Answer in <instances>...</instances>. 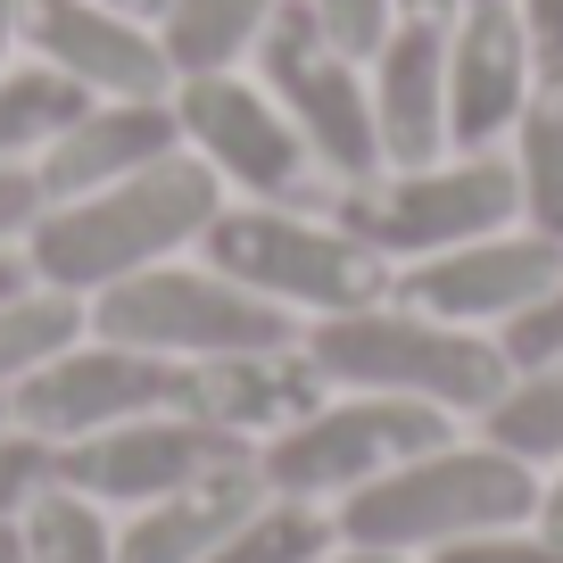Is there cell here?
Segmentation results:
<instances>
[{
	"instance_id": "cell-15",
	"label": "cell",
	"mask_w": 563,
	"mask_h": 563,
	"mask_svg": "<svg viewBox=\"0 0 563 563\" xmlns=\"http://www.w3.org/2000/svg\"><path fill=\"white\" fill-rule=\"evenodd\" d=\"M530 84H539V51H530L514 0H473L448 18V150L506 141Z\"/></svg>"
},
{
	"instance_id": "cell-32",
	"label": "cell",
	"mask_w": 563,
	"mask_h": 563,
	"mask_svg": "<svg viewBox=\"0 0 563 563\" xmlns=\"http://www.w3.org/2000/svg\"><path fill=\"white\" fill-rule=\"evenodd\" d=\"M530 522H539L547 539H563V473H555V481H539V514H530Z\"/></svg>"
},
{
	"instance_id": "cell-11",
	"label": "cell",
	"mask_w": 563,
	"mask_h": 563,
	"mask_svg": "<svg viewBox=\"0 0 563 563\" xmlns=\"http://www.w3.org/2000/svg\"><path fill=\"white\" fill-rule=\"evenodd\" d=\"M175 373L183 365H166V356H141L124 340L84 332L75 349H58L42 373H25L9 389V422H25L34 440L67 448V440H91V431H117L133 415L175 406Z\"/></svg>"
},
{
	"instance_id": "cell-17",
	"label": "cell",
	"mask_w": 563,
	"mask_h": 563,
	"mask_svg": "<svg viewBox=\"0 0 563 563\" xmlns=\"http://www.w3.org/2000/svg\"><path fill=\"white\" fill-rule=\"evenodd\" d=\"M373 133L382 166H431L448 158V18H398L382 51L365 58Z\"/></svg>"
},
{
	"instance_id": "cell-3",
	"label": "cell",
	"mask_w": 563,
	"mask_h": 563,
	"mask_svg": "<svg viewBox=\"0 0 563 563\" xmlns=\"http://www.w3.org/2000/svg\"><path fill=\"white\" fill-rule=\"evenodd\" d=\"M316 373L332 389H382V398H422L440 415H489V398L514 382L497 332L473 323H440L406 299H373L349 316H316L299 332Z\"/></svg>"
},
{
	"instance_id": "cell-13",
	"label": "cell",
	"mask_w": 563,
	"mask_h": 563,
	"mask_svg": "<svg viewBox=\"0 0 563 563\" xmlns=\"http://www.w3.org/2000/svg\"><path fill=\"white\" fill-rule=\"evenodd\" d=\"M18 51L42 58L51 75H67L91 100H158V91H175V58H166L158 25L124 18L108 0H25Z\"/></svg>"
},
{
	"instance_id": "cell-20",
	"label": "cell",
	"mask_w": 563,
	"mask_h": 563,
	"mask_svg": "<svg viewBox=\"0 0 563 563\" xmlns=\"http://www.w3.org/2000/svg\"><path fill=\"white\" fill-rule=\"evenodd\" d=\"M514 183H522V224L563 241V67H539L514 117Z\"/></svg>"
},
{
	"instance_id": "cell-40",
	"label": "cell",
	"mask_w": 563,
	"mask_h": 563,
	"mask_svg": "<svg viewBox=\"0 0 563 563\" xmlns=\"http://www.w3.org/2000/svg\"><path fill=\"white\" fill-rule=\"evenodd\" d=\"M464 9H473V0H464Z\"/></svg>"
},
{
	"instance_id": "cell-31",
	"label": "cell",
	"mask_w": 563,
	"mask_h": 563,
	"mask_svg": "<svg viewBox=\"0 0 563 563\" xmlns=\"http://www.w3.org/2000/svg\"><path fill=\"white\" fill-rule=\"evenodd\" d=\"M514 18H522L539 67H563V0H514Z\"/></svg>"
},
{
	"instance_id": "cell-35",
	"label": "cell",
	"mask_w": 563,
	"mask_h": 563,
	"mask_svg": "<svg viewBox=\"0 0 563 563\" xmlns=\"http://www.w3.org/2000/svg\"><path fill=\"white\" fill-rule=\"evenodd\" d=\"M18 282H34V265H25V249H0V299H9Z\"/></svg>"
},
{
	"instance_id": "cell-25",
	"label": "cell",
	"mask_w": 563,
	"mask_h": 563,
	"mask_svg": "<svg viewBox=\"0 0 563 563\" xmlns=\"http://www.w3.org/2000/svg\"><path fill=\"white\" fill-rule=\"evenodd\" d=\"M25 563H117V514H100L75 489H51L25 514Z\"/></svg>"
},
{
	"instance_id": "cell-24",
	"label": "cell",
	"mask_w": 563,
	"mask_h": 563,
	"mask_svg": "<svg viewBox=\"0 0 563 563\" xmlns=\"http://www.w3.org/2000/svg\"><path fill=\"white\" fill-rule=\"evenodd\" d=\"M91 91H75L67 75H51L42 58H9L0 67V166H34L51 150V133L84 108Z\"/></svg>"
},
{
	"instance_id": "cell-22",
	"label": "cell",
	"mask_w": 563,
	"mask_h": 563,
	"mask_svg": "<svg viewBox=\"0 0 563 563\" xmlns=\"http://www.w3.org/2000/svg\"><path fill=\"white\" fill-rule=\"evenodd\" d=\"M481 440L506 448V456H522L530 473H539V464H563V356L514 373V382L497 389L489 415H481Z\"/></svg>"
},
{
	"instance_id": "cell-16",
	"label": "cell",
	"mask_w": 563,
	"mask_h": 563,
	"mask_svg": "<svg viewBox=\"0 0 563 563\" xmlns=\"http://www.w3.org/2000/svg\"><path fill=\"white\" fill-rule=\"evenodd\" d=\"M166 150H183L175 91H158V100H84V108L51 133V150L34 158L42 208H51V199L108 191V183L141 175V166H158Z\"/></svg>"
},
{
	"instance_id": "cell-21",
	"label": "cell",
	"mask_w": 563,
	"mask_h": 563,
	"mask_svg": "<svg viewBox=\"0 0 563 563\" xmlns=\"http://www.w3.org/2000/svg\"><path fill=\"white\" fill-rule=\"evenodd\" d=\"M84 332H91V299L51 290V282H18V290L0 299V389H18L25 373H42Z\"/></svg>"
},
{
	"instance_id": "cell-19",
	"label": "cell",
	"mask_w": 563,
	"mask_h": 563,
	"mask_svg": "<svg viewBox=\"0 0 563 563\" xmlns=\"http://www.w3.org/2000/svg\"><path fill=\"white\" fill-rule=\"evenodd\" d=\"M282 0H166L158 42L175 58V75H208V67H249L257 34L274 25Z\"/></svg>"
},
{
	"instance_id": "cell-30",
	"label": "cell",
	"mask_w": 563,
	"mask_h": 563,
	"mask_svg": "<svg viewBox=\"0 0 563 563\" xmlns=\"http://www.w3.org/2000/svg\"><path fill=\"white\" fill-rule=\"evenodd\" d=\"M34 216H42L34 166H0V249H18L25 232H34Z\"/></svg>"
},
{
	"instance_id": "cell-33",
	"label": "cell",
	"mask_w": 563,
	"mask_h": 563,
	"mask_svg": "<svg viewBox=\"0 0 563 563\" xmlns=\"http://www.w3.org/2000/svg\"><path fill=\"white\" fill-rule=\"evenodd\" d=\"M18 18H25V0H0V67H9V58H25V51H18Z\"/></svg>"
},
{
	"instance_id": "cell-4",
	"label": "cell",
	"mask_w": 563,
	"mask_h": 563,
	"mask_svg": "<svg viewBox=\"0 0 563 563\" xmlns=\"http://www.w3.org/2000/svg\"><path fill=\"white\" fill-rule=\"evenodd\" d=\"M199 257L299 323L373 307L398 282V265L382 249H365L332 208H265V199H224V216L208 224Z\"/></svg>"
},
{
	"instance_id": "cell-9",
	"label": "cell",
	"mask_w": 563,
	"mask_h": 563,
	"mask_svg": "<svg viewBox=\"0 0 563 563\" xmlns=\"http://www.w3.org/2000/svg\"><path fill=\"white\" fill-rule=\"evenodd\" d=\"M175 124L183 150L224 183L232 199H265V208H316V150L299 141V124L274 108V91L249 67H208L175 75Z\"/></svg>"
},
{
	"instance_id": "cell-18",
	"label": "cell",
	"mask_w": 563,
	"mask_h": 563,
	"mask_svg": "<svg viewBox=\"0 0 563 563\" xmlns=\"http://www.w3.org/2000/svg\"><path fill=\"white\" fill-rule=\"evenodd\" d=\"M257 497L265 481H257V456H249V464H224V473L158 497V506L117 514V563H208Z\"/></svg>"
},
{
	"instance_id": "cell-1",
	"label": "cell",
	"mask_w": 563,
	"mask_h": 563,
	"mask_svg": "<svg viewBox=\"0 0 563 563\" xmlns=\"http://www.w3.org/2000/svg\"><path fill=\"white\" fill-rule=\"evenodd\" d=\"M224 183L191 158V150H166L158 166L108 183V191L84 199H51L25 232V265L34 282L51 290H75V299H100L108 282L141 274V265H166V257H191L208 241V224L224 216Z\"/></svg>"
},
{
	"instance_id": "cell-6",
	"label": "cell",
	"mask_w": 563,
	"mask_h": 563,
	"mask_svg": "<svg viewBox=\"0 0 563 563\" xmlns=\"http://www.w3.org/2000/svg\"><path fill=\"white\" fill-rule=\"evenodd\" d=\"M332 216L365 249H382L389 265H415V257H440L456 241L522 224V183H514V158L448 150L431 166H382L365 183H340Z\"/></svg>"
},
{
	"instance_id": "cell-26",
	"label": "cell",
	"mask_w": 563,
	"mask_h": 563,
	"mask_svg": "<svg viewBox=\"0 0 563 563\" xmlns=\"http://www.w3.org/2000/svg\"><path fill=\"white\" fill-rule=\"evenodd\" d=\"M58 489V448L34 440L25 422H0V522H25Z\"/></svg>"
},
{
	"instance_id": "cell-12",
	"label": "cell",
	"mask_w": 563,
	"mask_h": 563,
	"mask_svg": "<svg viewBox=\"0 0 563 563\" xmlns=\"http://www.w3.org/2000/svg\"><path fill=\"white\" fill-rule=\"evenodd\" d=\"M563 282V241L539 224H506V232H481V241H456L440 257H415L398 265L389 299L422 307L440 323H473V332H497L506 316H522L539 290Z\"/></svg>"
},
{
	"instance_id": "cell-29",
	"label": "cell",
	"mask_w": 563,
	"mask_h": 563,
	"mask_svg": "<svg viewBox=\"0 0 563 563\" xmlns=\"http://www.w3.org/2000/svg\"><path fill=\"white\" fill-rule=\"evenodd\" d=\"M307 9H316V25L349 58H373V51H382V34L398 25V0H307Z\"/></svg>"
},
{
	"instance_id": "cell-38",
	"label": "cell",
	"mask_w": 563,
	"mask_h": 563,
	"mask_svg": "<svg viewBox=\"0 0 563 563\" xmlns=\"http://www.w3.org/2000/svg\"><path fill=\"white\" fill-rule=\"evenodd\" d=\"M108 9H124V18H150V25L166 18V0H108Z\"/></svg>"
},
{
	"instance_id": "cell-36",
	"label": "cell",
	"mask_w": 563,
	"mask_h": 563,
	"mask_svg": "<svg viewBox=\"0 0 563 563\" xmlns=\"http://www.w3.org/2000/svg\"><path fill=\"white\" fill-rule=\"evenodd\" d=\"M464 0H398V18H456Z\"/></svg>"
},
{
	"instance_id": "cell-39",
	"label": "cell",
	"mask_w": 563,
	"mask_h": 563,
	"mask_svg": "<svg viewBox=\"0 0 563 563\" xmlns=\"http://www.w3.org/2000/svg\"><path fill=\"white\" fill-rule=\"evenodd\" d=\"M0 422H9V389H0Z\"/></svg>"
},
{
	"instance_id": "cell-10",
	"label": "cell",
	"mask_w": 563,
	"mask_h": 563,
	"mask_svg": "<svg viewBox=\"0 0 563 563\" xmlns=\"http://www.w3.org/2000/svg\"><path fill=\"white\" fill-rule=\"evenodd\" d=\"M249 456H257L249 440L208 431V422H191L183 406H158V415H133V422H117V431L67 440L58 448V489L91 497L100 514H133V506H158V497L224 473V464H249Z\"/></svg>"
},
{
	"instance_id": "cell-34",
	"label": "cell",
	"mask_w": 563,
	"mask_h": 563,
	"mask_svg": "<svg viewBox=\"0 0 563 563\" xmlns=\"http://www.w3.org/2000/svg\"><path fill=\"white\" fill-rule=\"evenodd\" d=\"M316 563H415V555H382V547H349V539H340L332 555H316Z\"/></svg>"
},
{
	"instance_id": "cell-23",
	"label": "cell",
	"mask_w": 563,
	"mask_h": 563,
	"mask_svg": "<svg viewBox=\"0 0 563 563\" xmlns=\"http://www.w3.org/2000/svg\"><path fill=\"white\" fill-rule=\"evenodd\" d=\"M332 547H340L332 506H307V497H274L265 489L208 563H316V555H332Z\"/></svg>"
},
{
	"instance_id": "cell-28",
	"label": "cell",
	"mask_w": 563,
	"mask_h": 563,
	"mask_svg": "<svg viewBox=\"0 0 563 563\" xmlns=\"http://www.w3.org/2000/svg\"><path fill=\"white\" fill-rule=\"evenodd\" d=\"M422 563H563V539H547L539 522H506V530H481V539H456Z\"/></svg>"
},
{
	"instance_id": "cell-27",
	"label": "cell",
	"mask_w": 563,
	"mask_h": 563,
	"mask_svg": "<svg viewBox=\"0 0 563 563\" xmlns=\"http://www.w3.org/2000/svg\"><path fill=\"white\" fill-rule=\"evenodd\" d=\"M497 349H506V365H514V373L555 365V356H563V282H555V290H539L522 316L497 323Z\"/></svg>"
},
{
	"instance_id": "cell-14",
	"label": "cell",
	"mask_w": 563,
	"mask_h": 563,
	"mask_svg": "<svg viewBox=\"0 0 563 563\" xmlns=\"http://www.w3.org/2000/svg\"><path fill=\"white\" fill-rule=\"evenodd\" d=\"M323 373L299 340H282V349H232V356H199V365L175 373V406L208 431H232V440L265 448L274 431H290L299 415L323 406Z\"/></svg>"
},
{
	"instance_id": "cell-5",
	"label": "cell",
	"mask_w": 563,
	"mask_h": 563,
	"mask_svg": "<svg viewBox=\"0 0 563 563\" xmlns=\"http://www.w3.org/2000/svg\"><path fill=\"white\" fill-rule=\"evenodd\" d=\"M91 332L124 340L141 356H166V365H199V356H232V349H282L307 323L265 307L232 274H216L208 257H166V265H141V274L108 282L91 299Z\"/></svg>"
},
{
	"instance_id": "cell-8",
	"label": "cell",
	"mask_w": 563,
	"mask_h": 563,
	"mask_svg": "<svg viewBox=\"0 0 563 563\" xmlns=\"http://www.w3.org/2000/svg\"><path fill=\"white\" fill-rule=\"evenodd\" d=\"M249 75L274 91V108L299 124V141L316 150L323 183H365L382 175V133H373V91H365V58H349L332 34L316 25L307 0H282L274 25L249 51Z\"/></svg>"
},
{
	"instance_id": "cell-37",
	"label": "cell",
	"mask_w": 563,
	"mask_h": 563,
	"mask_svg": "<svg viewBox=\"0 0 563 563\" xmlns=\"http://www.w3.org/2000/svg\"><path fill=\"white\" fill-rule=\"evenodd\" d=\"M0 563H25V522H0Z\"/></svg>"
},
{
	"instance_id": "cell-7",
	"label": "cell",
	"mask_w": 563,
	"mask_h": 563,
	"mask_svg": "<svg viewBox=\"0 0 563 563\" xmlns=\"http://www.w3.org/2000/svg\"><path fill=\"white\" fill-rule=\"evenodd\" d=\"M456 440V415L422 398H382V389H323L316 415H299L290 431L257 448V481L274 497H307V506H340L365 481H382L389 464L422 456V448Z\"/></svg>"
},
{
	"instance_id": "cell-2",
	"label": "cell",
	"mask_w": 563,
	"mask_h": 563,
	"mask_svg": "<svg viewBox=\"0 0 563 563\" xmlns=\"http://www.w3.org/2000/svg\"><path fill=\"white\" fill-rule=\"evenodd\" d=\"M539 514V473L522 456L489 440H440L422 456L389 464L382 481H365L356 497H340L332 522L349 547H382V555H440L456 539H481V530H506Z\"/></svg>"
}]
</instances>
